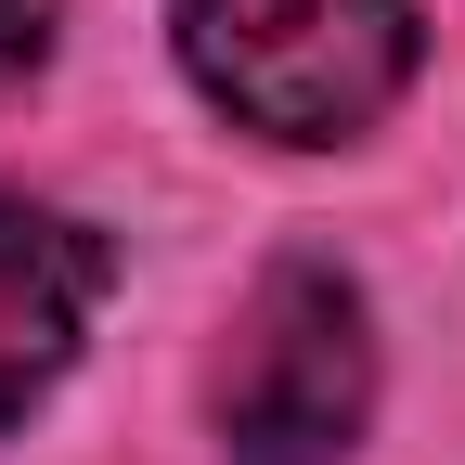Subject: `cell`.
<instances>
[{"mask_svg": "<svg viewBox=\"0 0 465 465\" xmlns=\"http://www.w3.org/2000/svg\"><path fill=\"white\" fill-rule=\"evenodd\" d=\"M182 65L259 143H349L414 78V0H182Z\"/></svg>", "mask_w": 465, "mask_h": 465, "instance_id": "6da1fadb", "label": "cell"}, {"mask_svg": "<svg viewBox=\"0 0 465 465\" xmlns=\"http://www.w3.org/2000/svg\"><path fill=\"white\" fill-rule=\"evenodd\" d=\"M375 414V323L362 284L323 259H272L220 349V452L232 465H336Z\"/></svg>", "mask_w": 465, "mask_h": 465, "instance_id": "7a4b0ae2", "label": "cell"}, {"mask_svg": "<svg viewBox=\"0 0 465 465\" xmlns=\"http://www.w3.org/2000/svg\"><path fill=\"white\" fill-rule=\"evenodd\" d=\"M91 298H104V246H91L78 220L0 194V427H14L26 401L78 362Z\"/></svg>", "mask_w": 465, "mask_h": 465, "instance_id": "3957f363", "label": "cell"}, {"mask_svg": "<svg viewBox=\"0 0 465 465\" xmlns=\"http://www.w3.org/2000/svg\"><path fill=\"white\" fill-rule=\"evenodd\" d=\"M39 52H52V0H0V91L39 78Z\"/></svg>", "mask_w": 465, "mask_h": 465, "instance_id": "277c9868", "label": "cell"}]
</instances>
